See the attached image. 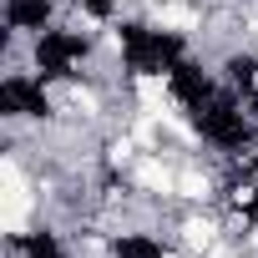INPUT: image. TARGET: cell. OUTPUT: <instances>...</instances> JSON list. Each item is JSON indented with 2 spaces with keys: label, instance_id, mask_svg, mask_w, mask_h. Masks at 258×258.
Listing matches in <instances>:
<instances>
[{
  "label": "cell",
  "instance_id": "cell-2",
  "mask_svg": "<svg viewBox=\"0 0 258 258\" xmlns=\"http://www.w3.org/2000/svg\"><path fill=\"white\" fill-rule=\"evenodd\" d=\"M126 91H132V106H137V111H152V116H162V121L182 111L177 81H172V71H162V66L132 71V76H126Z\"/></svg>",
  "mask_w": 258,
  "mask_h": 258
},
{
  "label": "cell",
  "instance_id": "cell-1",
  "mask_svg": "<svg viewBox=\"0 0 258 258\" xmlns=\"http://www.w3.org/2000/svg\"><path fill=\"white\" fill-rule=\"evenodd\" d=\"M172 243H182L192 258H203V253H213L223 238H233L228 233V213H218V208H187L182 218H172V233H167Z\"/></svg>",
  "mask_w": 258,
  "mask_h": 258
},
{
  "label": "cell",
  "instance_id": "cell-3",
  "mask_svg": "<svg viewBox=\"0 0 258 258\" xmlns=\"http://www.w3.org/2000/svg\"><path fill=\"white\" fill-rule=\"evenodd\" d=\"M223 192H228V177H223L218 167H208V162H182V167H177V203H187V208H213Z\"/></svg>",
  "mask_w": 258,
  "mask_h": 258
}]
</instances>
